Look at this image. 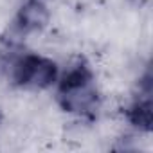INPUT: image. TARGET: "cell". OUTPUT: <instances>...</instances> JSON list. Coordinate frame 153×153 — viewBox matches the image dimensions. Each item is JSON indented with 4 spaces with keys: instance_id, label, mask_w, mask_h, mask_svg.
<instances>
[{
    "instance_id": "5",
    "label": "cell",
    "mask_w": 153,
    "mask_h": 153,
    "mask_svg": "<svg viewBox=\"0 0 153 153\" xmlns=\"http://www.w3.org/2000/svg\"><path fill=\"white\" fill-rule=\"evenodd\" d=\"M0 124H2V114H0Z\"/></svg>"
},
{
    "instance_id": "3",
    "label": "cell",
    "mask_w": 153,
    "mask_h": 153,
    "mask_svg": "<svg viewBox=\"0 0 153 153\" xmlns=\"http://www.w3.org/2000/svg\"><path fill=\"white\" fill-rule=\"evenodd\" d=\"M153 105H151V74L149 68L139 81V96H135L124 108L126 121L139 131L149 133L153 123Z\"/></svg>"
},
{
    "instance_id": "4",
    "label": "cell",
    "mask_w": 153,
    "mask_h": 153,
    "mask_svg": "<svg viewBox=\"0 0 153 153\" xmlns=\"http://www.w3.org/2000/svg\"><path fill=\"white\" fill-rule=\"evenodd\" d=\"M51 22V9L43 0H25L15 16L18 34H34L43 31Z\"/></svg>"
},
{
    "instance_id": "2",
    "label": "cell",
    "mask_w": 153,
    "mask_h": 153,
    "mask_svg": "<svg viewBox=\"0 0 153 153\" xmlns=\"http://www.w3.org/2000/svg\"><path fill=\"white\" fill-rule=\"evenodd\" d=\"M11 67V81L27 90H45L56 85L59 67L54 59L36 54L22 52L15 56L9 63Z\"/></svg>"
},
{
    "instance_id": "1",
    "label": "cell",
    "mask_w": 153,
    "mask_h": 153,
    "mask_svg": "<svg viewBox=\"0 0 153 153\" xmlns=\"http://www.w3.org/2000/svg\"><path fill=\"white\" fill-rule=\"evenodd\" d=\"M56 101L59 108L79 119H94L101 108V92L96 76L85 59L74 61L56 81Z\"/></svg>"
}]
</instances>
